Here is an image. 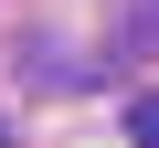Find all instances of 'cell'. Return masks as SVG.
Returning a JSON list of instances; mask_svg holds the SVG:
<instances>
[{"mask_svg":"<svg viewBox=\"0 0 159 148\" xmlns=\"http://www.w3.org/2000/svg\"><path fill=\"white\" fill-rule=\"evenodd\" d=\"M127 137H138V148H159V95H138V106H127Z\"/></svg>","mask_w":159,"mask_h":148,"instance_id":"1","label":"cell"}]
</instances>
